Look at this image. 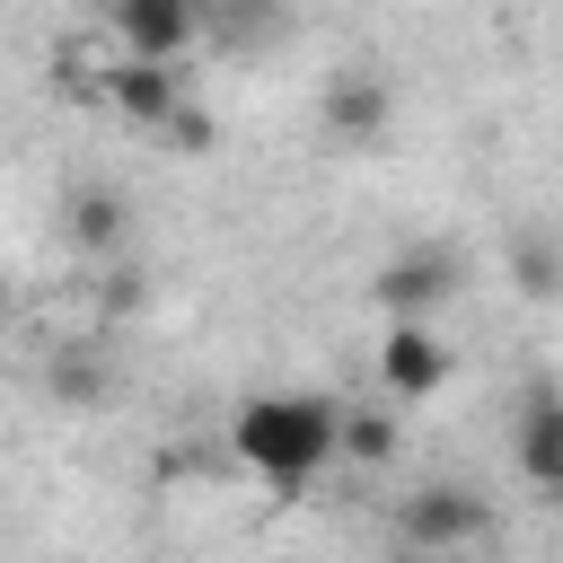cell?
Instances as JSON below:
<instances>
[{"label": "cell", "instance_id": "obj_1", "mask_svg": "<svg viewBox=\"0 0 563 563\" xmlns=\"http://www.w3.org/2000/svg\"><path fill=\"white\" fill-rule=\"evenodd\" d=\"M229 449L246 457V475H264L273 493H308L334 457H343V405L308 396V387H264L229 413Z\"/></svg>", "mask_w": 563, "mask_h": 563}, {"label": "cell", "instance_id": "obj_15", "mask_svg": "<svg viewBox=\"0 0 563 563\" xmlns=\"http://www.w3.org/2000/svg\"><path fill=\"white\" fill-rule=\"evenodd\" d=\"M0 317H9V282H0Z\"/></svg>", "mask_w": 563, "mask_h": 563}, {"label": "cell", "instance_id": "obj_7", "mask_svg": "<svg viewBox=\"0 0 563 563\" xmlns=\"http://www.w3.org/2000/svg\"><path fill=\"white\" fill-rule=\"evenodd\" d=\"M510 457L537 493H563V396H528L519 405V431H510Z\"/></svg>", "mask_w": 563, "mask_h": 563}, {"label": "cell", "instance_id": "obj_14", "mask_svg": "<svg viewBox=\"0 0 563 563\" xmlns=\"http://www.w3.org/2000/svg\"><path fill=\"white\" fill-rule=\"evenodd\" d=\"M378 563H431V554H413V545H396V554H378Z\"/></svg>", "mask_w": 563, "mask_h": 563}, {"label": "cell", "instance_id": "obj_6", "mask_svg": "<svg viewBox=\"0 0 563 563\" xmlns=\"http://www.w3.org/2000/svg\"><path fill=\"white\" fill-rule=\"evenodd\" d=\"M106 79V106L123 114V123H141V132H167L176 123V70L167 62H132V53H114V70H97Z\"/></svg>", "mask_w": 563, "mask_h": 563}, {"label": "cell", "instance_id": "obj_8", "mask_svg": "<svg viewBox=\"0 0 563 563\" xmlns=\"http://www.w3.org/2000/svg\"><path fill=\"white\" fill-rule=\"evenodd\" d=\"M325 132H334V141H352V150H369V141L387 132V79H378V70L334 79V88H325Z\"/></svg>", "mask_w": 563, "mask_h": 563}, {"label": "cell", "instance_id": "obj_5", "mask_svg": "<svg viewBox=\"0 0 563 563\" xmlns=\"http://www.w3.org/2000/svg\"><path fill=\"white\" fill-rule=\"evenodd\" d=\"M369 290H378L387 317H431V308L457 290V264H449V246H413V255H387Z\"/></svg>", "mask_w": 563, "mask_h": 563}, {"label": "cell", "instance_id": "obj_12", "mask_svg": "<svg viewBox=\"0 0 563 563\" xmlns=\"http://www.w3.org/2000/svg\"><path fill=\"white\" fill-rule=\"evenodd\" d=\"M44 378H53V396H70V405H97V396H106V369H97L88 352H62Z\"/></svg>", "mask_w": 563, "mask_h": 563}, {"label": "cell", "instance_id": "obj_2", "mask_svg": "<svg viewBox=\"0 0 563 563\" xmlns=\"http://www.w3.org/2000/svg\"><path fill=\"white\" fill-rule=\"evenodd\" d=\"M396 537L413 545V554H457V545H475V537H493V501L475 493V484H422V493H405L396 501Z\"/></svg>", "mask_w": 563, "mask_h": 563}, {"label": "cell", "instance_id": "obj_3", "mask_svg": "<svg viewBox=\"0 0 563 563\" xmlns=\"http://www.w3.org/2000/svg\"><path fill=\"white\" fill-rule=\"evenodd\" d=\"M106 26L132 62H185L194 35H202V0H106Z\"/></svg>", "mask_w": 563, "mask_h": 563}, {"label": "cell", "instance_id": "obj_10", "mask_svg": "<svg viewBox=\"0 0 563 563\" xmlns=\"http://www.w3.org/2000/svg\"><path fill=\"white\" fill-rule=\"evenodd\" d=\"M510 282H519V299H554L563 290V246L554 238H510Z\"/></svg>", "mask_w": 563, "mask_h": 563}, {"label": "cell", "instance_id": "obj_4", "mask_svg": "<svg viewBox=\"0 0 563 563\" xmlns=\"http://www.w3.org/2000/svg\"><path fill=\"white\" fill-rule=\"evenodd\" d=\"M378 378H387V396H396V405L440 396V387H449V343H440V325H431V317H387Z\"/></svg>", "mask_w": 563, "mask_h": 563}, {"label": "cell", "instance_id": "obj_13", "mask_svg": "<svg viewBox=\"0 0 563 563\" xmlns=\"http://www.w3.org/2000/svg\"><path fill=\"white\" fill-rule=\"evenodd\" d=\"M167 132H176V150H211V114H202V106H176Z\"/></svg>", "mask_w": 563, "mask_h": 563}, {"label": "cell", "instance_id": "obj_9", "mask_svg": "<svg viewBox=\"0 0 563 563\" xmlns=\"http://www.w3.org/2000/svg\"><path fill=\"white\" fill-rule=\"evenodd\" d=\"M396 449H405V431H396L387 405H352V413H343V457H352V466H387Z\"/></svg>", "mask_w": 563, "mask_h": 563}, {"label": "cell", "instance_id": "obj_11", "mask_svg": "<svg viewBox=\"0 0 563 563\" xmlns=\"http://www.w3.org/2000/svg\"><path fill=\"white\" fill-rule=\"evenodd\" d=\"M70 238H79L88 255H106V246L123 238V194H106V185H88V194H70Z\"/></svg>", "mask_w": 563, "mask_h": 563}]
</instances>
